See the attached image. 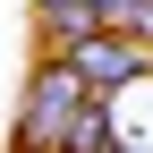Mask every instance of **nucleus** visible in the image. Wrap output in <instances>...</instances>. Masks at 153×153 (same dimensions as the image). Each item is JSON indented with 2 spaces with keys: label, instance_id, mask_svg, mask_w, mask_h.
Returning <instances> with one entry per match:
<instances>
[{
  "label": "nucleus",
  "instance_id": "1",
  "mask_svg": "<svg viewBox=\"0 0 153 153\" xmlns=\"http://www.w3.org/2000/svg\"><path fill=\"white\" fill-rule=\"evenodd\" d=\"M76 102H85V76L51 51V60L26 76V102H17V153H51V145H60V128L76 119Z\"/></svg>",
  "mask_w": 153,
  "mask_h": 153
},
{
  "label": "nucleus",
  "instance_id": "2",
  "mask_svg": "<svg viewBox=\"0 0 153 153\" xmlns=\"http://www.w3.org/2000/svg\"><path fill=\"white\" fill-rule=\"evenodd\" d=\"M60 60L85 76V94H119V85H136L153 68V51L136 34H119V26H94V34H76V43H60Z\"/></svg>",
  "mask_w": 153,
  "mask_h": 153
},
{
  "label": "nucleus",
  "instance_id": "3",
  "mask_svg": "<svg viewBox=\"0 0 153 153\" xmlns=\"http://www.w3.org/2000/svg\"><path fill=\"white\" fill-rule=\"evenodd\" d=\"M119 145V119H111V94H85V102H76V119L60 128V145L51 153H111Z\"/></svg>",
  "mask_w": 153,
  "mask_h": 153
},
{
  "label": "nucleus",
  "instance_id": "6",
  "mask_svg": "<svg viewBox=\"0 0 153 153\" xmlns=\"http://www.w3.org/2000/svg\"><path fill=\"white\" fill-rule=\"evenodd\" d=\"M128 34H136V43L153 51V0H136V26H128Z\"/></svg>",
  "mask_w": 153,
  "mask_h": 153
},
{
  "label": "nucleus",
  "instance_id": "7",
  "mask_svg": "<svg viewBox=\"0 0 153 153\" xmlns=\"http://www.w3.org/2000/svg\"><path fill=\"white\" fill-rule=\"evenodd\" d=\"M111 153H136V145H111Z\"/></svg>",
  "mask_w": 153,
  "mask_h": 153
},
{
  "label": "nucleus",
  "instance_id": "4",
  "mask_svg": "<svg viewBox=\"0 0 153 153\" xmlns=\"http://www.w3.org/2000/svg\"><path fill=\"white\" fill-rule=\"evenodd\" d=\"M34 17H43V43H51V51L102 26V17H94V0H34Z\"/></svg>",
  "mask_w": 153,
  "mask_h": 153
},
{
  "label": "nucleus",
  "instance_id": "5",
  "mask_svg": "<svg viewBox=\"0 0 153 153\" xmlns=\"http://www.w3.org/2000/svg\"><path fill=\"white\" fill-rule=\"evenodd\" d=\"M94 17H102V26H119V34H128V26H136V0H94Z\"/></svg>",
  "mask_w": 153,
  "mask_h": 153
}]
</instances>
